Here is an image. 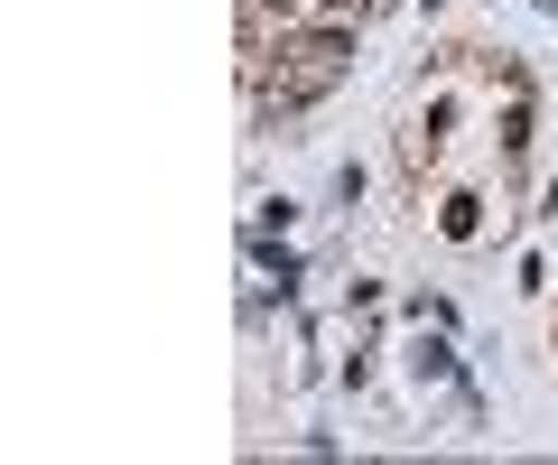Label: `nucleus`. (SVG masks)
Instances as JSON below:
<instances>
[{"mask_svg":"<svg viewBox=\"0 0 558 465\" xmlns=\"http://www.w3.org/2000/svg\"><path fill=\"white\" fill-rule=\"evenodd\" d=\"M391 159L400 196L418 205V223L457 252H494L502 233H521L539 186V84L512 47L457 38L410 75L391 112Z\"/></svg>","mask_w":558,"mask_h":465,"instance_id":"nucleus-1","label":"nucleus"},{"mask_svg":"<svg viewBox=\"0 0 558 465\" xmlns=\"http://www.w3.org/2000/svg\"><path fill=\"white\" fill-rule=\"evenodd\" d=\"M373 0H242V94L252 122H289L344 75Z\"/></svg>","mask_w":558,"mask_h":465,"instance_id":"nucleus-2","label":"nucleus"}]
</instances>
